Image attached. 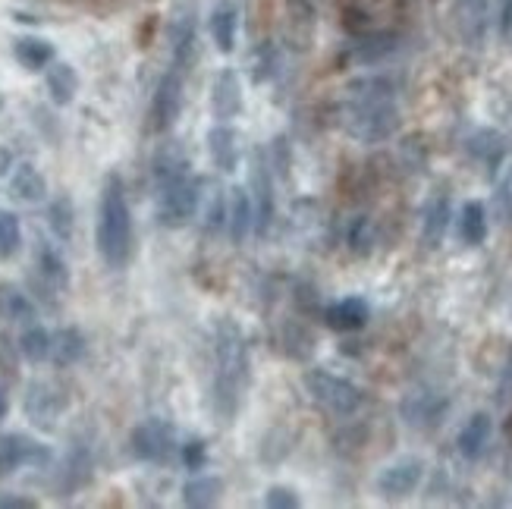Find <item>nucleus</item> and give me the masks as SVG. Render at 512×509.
<instances>
[{
    "label": "nucleus",
    "instance_id": "obj_1",
    "mask_svg": "<svg viewBox=\"0 0 512 509\" xmlns=\"http://www.w3.org/2000/svg\"><path fill=\"white\" fill-rule=\"evenodd\" d=\"M252 384V356L249 340L233 318L214 324V384L211 409L224 425H233Z\"/></svg>",
    "mask_w": 512,
    "mask_h": 509
},
{
    "label": "nucleus",
    "instance_id": "obj_24",
    "mask_svg": "<svg viewBox=\"0 0 512 509\" xmlns=\"http://www.w3.org/2000/svg\"><path fill=\"white\" fill-rule=\"evenodd\" d=\"M35 271H38V280L48 293L70 290V268H66V258L60 255L57 246H51V242H38Z\"/></svg>",
    "mask_w": 512,
    "mask_h": 509
},
{
    "label": "nucleus",
    "instance_id": "obj_36",
    "mask_svg": "<svg viewBox=\"0 0 512 509\" xmlns=\"http://www.w3.org/2000/svg\"><path fill=\"white\" fill-rule=\"evenodd\" d=\"M277 73H280V48H277V41L264 38L249 54V76L255 85H264V82H271Z\"/></svg>",
    "mask_w": 512,
    "mask_h": 509
},
{
    "label": "nucleus",
    "instance_id": "obj_14",
    "mask_svg": "<svg viewBox=\"0 0 512 509\" xmlns=\"http://www.w3.org/2000/svg\"><path fill=\"white\" fill-rule=\"evenodd\" d=\"M51 450L26 434H0V478L26 466H48Z\"/></svg>",
    "mask_w": 512,
    "mask_h": 509
},
{
    "label": "nucleus",
    "instance_id": "obj_41",
    "mask_svg": "<svg viewBox=\"0 0 512 509\" xmlns=\"http://www.w3.org/2000/svg\"><path fill=\"white\" fill-rule=\"evenodd\" d=\"M459 13H462L465 38L472 44L481 41L484 29H487V0H459Z\"/></svg>",
    "mask_w": 512,
    "mask_h": 509
},
{
    "label": "nucleus",
    "instance_id": "obj_18",
    "mask_svg": "<svg viewBox=\"0 0 512 509\" xmlns=\"http://www.w3.org/2000/svg\"><path fill=\"white\" fill-rule=\"evenodd\" d=\"M465 151H469L472 161H478L487 170V176H497L506 161V136L494 126H481L465 139Z\"/></svg>",
    "mask_w": 512,
    "mask_h": 509
},
{
    "label": "nucleus",
    "instance_id": "obj_10",
    "mask_svg": "<svg viewBox=\"0 0 512 509\" xmlns=\"http://www.w3.org/2000/svg\"><path fill=\"white\" fill-rule=\"evenodd\" d=\"M22 409H26L29 422L35 428L51 431L66 415V409H70V393L54 381H32L26 390V403H22Z\"/></svg>",
    "mask_w": 512,
    "mask_h": 509
},
{
    "label": "nucleus",
    "instance_id": "obj_9",
    "mask_svg": "<svg viewBox=\"0 0 512 509\" xmlns=\"http://www.w3.org/2000/svg\"><path fill=\"white\" fill-rule=\"evenodd\" d=\"M403 38L393 29H365L359 35H352V41L340 51L337 63L340 66H374V63H384L390 60Z\"/></svg>",
    "mask_w": 512,
    "mask_h": 509
},
{
    "label": "nucleus",
    "instance_id": "obj_23",
    "mask_svg": "<svg viewBox=\"0 0 512 509\" xmlns=\"http://www.w3.org/2000/svg\"><path fill=\"white\" fill-rule=\"evenodd\" d=\"M491 437H494V418L487 412H475V415H469V422L462 425V431L456 437V450L465 462H478L487 453Z\"/></svg>",
    "mask_w": 512,
    "mask_h": 509
},
{
    "label": "nucleus",
    "instance_id": "obj_2",
    "mask_svg": "<svg viewBox=\"0 0 512 509\" xmlns=\"http://www.w3.org/2000/svg\"><path fill=\"white\" fill-rule=\"evenodd\" d=\"M95 246L107 268L123 271L136 255V224H132V208L126 198V186L117 173H110L101 198H98V220H95Z\"/></svg>",
    "mask_w": 512,
    "mask_h": 509
},
{
    "label": "nucleus",
    "instance_id": "obj_27",
    "mask_svg": "<svg viewBox=\"0 0 512 509\" xmlns=\"http://www.w3.org/2000/svg\"><path fill=\"white\" fill-rule=\"evenodd\" d=\"M456 230H459L462 246H469V249L484 246L487 236H491V220H487V208L481 202H465L459 208V217H456Z\"/></svg>",
    "mask_w": 512,
    "mask_h": 509
},
{
    "label": "nucleus",
    "instance_id": "obj_39",
    "mask_svg": "<svg viewBox=\"0 0 512 509\" xmlns=\"http://www.w3.org/2000/svg\"><path fill=\"white\" fill-rule=\"evenodd\" d=\"M293 447H296V434L283 425H277L261 437L258 459L264 462V466H280V462H286V456L293 453Z\"/></svg>",
    "mask_w": 512,
    "mask_h": 509
},
{
    "label": "nucleus",
    "instance_id": "obj_31",
    "mask_svg": "<svg viewBox=\"0 0 512 509\" xmlns=\"http://www.w3.org/2000/svg\"><path fill=\"white\" fill-rule=\"evenodd\" d=\"M0 318L10 324H35L38 308L29 293H22L13 283H0Z\"/></svg>",
    "mask_w": 512,
    "mask_h": 509
},
{
    "label": "nucleus",
    "instance_id": "obj_53",
    "mask_svg": "<svg viewBox=\"0 0 512 509\" xmlns=\"http://www.w3.org/2000/svg\"><path fill=\"white\" fill-rule=\"evenodd\" d=\"M7 412H10V396H7V387L0 384V422L7 418Z\"/></svg>",
    "mask_w": 512,
    "mask_h": 509
},
{
    "label": "nucleus",
    "instance_id": "obj_35",
    "mask_svg": "<svg viewBox=\"0 0 512 509\" xmlns=\"http://www.w3.org/2000/svg\"><path fill=\"white\" fill-rule=\"evenodd\" d=\"M51 340H54V334H51L48 327L26 324V330H22L19 340H16V349H19V356L26 359V362L41 365V362L51 359Z\"/></svg>",
    "mask_w": 512,
    "mask_h": 509
},
{
    "label": "nucleus",
    "instance_id": "obj_5",
    "mask_svg": "<svg viewBox=\"0 0 512 509\" xmlns=\"http://www.w3.org/2000/svg\"><path fill=\"white\" fill-rule=\"evenodd\" d=\"M205 186L208 180L205 176H186V180L173 183L158 195V224L167 227V230H183L189 227L192 220L198 217V208H202V195H205Z\"/></svg>",
    "mask_w": 512,
    "mask_h": 509
},
{
    "label": "nucleus",
    "instance_id": "obj_42",
    "mask_svg": "<svg viewBox=\"0 0 512 509\" xmlns=\"http://www.w3.org/2000/svg\"><path fill=\"white\" fill-rule=\"evenodd\" d=\"M264 154H267V164H271L274 180L286 183L289 173H293V145H289V139L274 136V142L264 148Z\"/></svg>",
    "mask_w": 512,
    "mask_h": 509
},
{
    "label": "nucleus",
    "instance_id": "obj_54",
    "mask_svg": "<svg viewBox=\"0 0 512 509\" xmlns=\"http://www.w3.org/2000/svg\"><path fill=\"white\" fill-rule=\"evenodd\" d=\"M7 167H10V154H7L4 148H0V176L7 173Z\"/></svg>",
    "mask_w": 512,
    "mask_h": 509
},
{
    "label": "nucleus",
    "instance_id": "obj_47",
    "mask_svg": "<svg viewBox=\"0 0 512 509\" xmlns=\"http://www.w3.org/2000/svg\"><path fill=\"white\" fill-rule=\"evenodd\" d=\"M497 211L506 224H512V167H506V173L497 183Z\"/></svg>",
    "mask_w": 512,
    "mask_h": 509
},
{
    "label": "nucleus",
    "instance_id": "obj_4",
    "mask_svg": "<svg viewBox=\"0 0 512 509\" xmlns=\"http://www.w3.org/2000/svg\"><path fill=\"white\" fill-rule=\"evenodd\" d=\"M302 387L311 396V403L337 418L355 415L365 403V393L359 384H352L349 378H340V374H333L327 368H305Z\"/></svg>",
    "mask_w": 512,
    "mask_h": 509
},
{
    "label": "nucleus",
    "instance_id": "obj_11",
    "mask_svg": "<svg viewBox=\"0 0 512 509\" xmlns=\"http://www.w3.org/2000/svg\"><path fill=\"white\" fill-rule=\"evenodd\" d=\"M425 472H428L425 459L399 456L390 462V466H384L381 472H377L374 488L384 500H403V497H412L418 491V484L425 481Z\"/></svg>",
    "mask_w": 512,
    "mask_h": 509
},
{
    "label": "nucleus",
    "instance_id": "obj_29",
    "mask_svg": "<svg viewBox=\"0 0 512 509\" xmlns=\"http://www.w3.org/2000/svg\"><path fill=\"white\" fill-rule=\"evenodd\" d=\"M44 85H48V95L57 107L73 104L79 95V73L76 66H70L66 60H54L48 70H44Z\"/></svg>",
    "mask_w": 512,
    "mask_h": 509
},
{
    "label": "nucleus",
    "instance_id": "obj_37",
    "mask_svg": "<svg viewBox=\"0 0 512 509\" xmlns=\"http://www.w3.org/2000/svg\"><path fill=\"white\" fill-rule=\"evenodd\" d=\"M377 246V224L368 214H355L346 224V249L355 258H368Z\"/></svg>",
    "mask_w": 512,
    "mask_h": 509
},
{
    "label": "nucleus",
    "instance_id": "obj_25",
    "mask_svg": "<svg viewBox=\"0 0 512 509\" xmlns=\"http://www.w3.org/2000/svg\"><path fill=\"white\" fill-rule=\"evenodd\" d=\"M277 343L283 349V356L293 362H311L318 346L315 334H311V327L302 318H286L277 330Z\"/></svg>",
    "mask_w": 512,
    "mask_h": 509
},
{
    "label": "nucleus",
    "instance_id": "obj_20",
    "mask_svg": "<svg viewBox=\"0 0 512 509\" xmlns=\"http://www.w3.org/2000/svg\"><path fill=\"white\" fill-rule=\"evenodd\" d=\"M208 158L214 170L220 173H236L242 164V148H239V132L230 123H214L208 129Z\"/></svg>",
    "mask_w": 512,
    "mask_h": 509
},
{
    "label": "nucleus",
    "instance_id": "obj_48",
    "mask_svg": "<svg viewBox=\"0 0 512 509\" xmlns=\"http://www.w3.org/2000/svg\"><path fill=\"white\" fill-rule=\"evenodd\" d=\"M399 158H403L412 170H421L428 164V148L421 145L418 139H406L403 148H399Z\"/></svg>",
    "mask_w": 512,
    "mask_h": 509
},
{
    "label": "nucleus",
    "instance_id": "obj_28",
    "mask_svg": "<svg viewBox=\"0 0 512 509\" xmlns=\"http://www.w3.org/2000/svg\"><path fill=\"white\" fill-rule=\"evenodd\" d=\"M10 195L26 205H38L48 198V180H44V173L35 164L22 161V164H16V170L10 176Z\"/></svg>",
    "mask_w": 512,
    "mask_h": 509
},
{
    "label": "nucleus",
    "instance_id": "obj_33",
    "mask_svg": "<svg viewBox=\"0 0 512 509\" xmlns=\"http://www.w3.org/2000/svg\"><path fill=\"white\" fill-rule=\"evenodd\" d=\"M220 497H224V481L214 478V475H198L189 478L183 484V506H192V509H208V506H217Z\"/></svg>",
    "mask_w": 512,
    "mask_h": 509
},
{
    "label": "nucleus",
    "instance_id": "obj_43",
    "mask_svg": "<svg viewBox=\"0 0 512 509\" xmlns=\"http://www.w3.org/2000/svg\"><path fill=\"white\" fill-rule=\"evenodd\" d=\"M22 246V227H19V217L13 211L0 208V261H7L19 252Z\"/></svg>",
    "mask_w": 512,
    "mask_h": 509
},
{
    "label": "nucleus",
    "instance_id": "obj_45",
    "mask_svg": "<svg viewBox=\"0 0 512 509\" xmlns=\"http://www.w3.org/2000/svg\"><path fill=\"white\" fill-rule=\"evenodd\" d=\"M180 459L189 472H202L208 466V444L205 437H189L186 444H180Z\"/></svg>",
    "mask_w": 512,
    "mask_h": 509
},
{
    "label": "nucleus",
    "instance_id": "obj_26",
    "mask_svg": "<svg viewBox=\"0 0 512 509\" xmlns=\"http://www.w3.org/2000/svg\"><path fill=\"white\" fill-rule=\"evenodd\" d=\"M13 57H16V63L22 66V70L41 73V70H48V66L57 60V51H54V44L48 38L22 35V38L13 41Z\"/></svg>",
    "mask_w": 512,
    "mask_h": 509
},
{
    "label": "nucleus",
    "instance_id": "obj_46",
    "mask_svg": "<svg viewBox=\"0 0 512 509\" xmlns=\"http://www.w3.org/2000/svg\"><path fill=\"white\" fill-rule=\"evenodd\" d=\"M302 500L293 488H286V484H274V488H267L264 491V506H271V509H296Z\"/></svg>",
    "mask_w": 512,
    "mask_h": 509
},
{
    "label": "nucleus",
    "instance_id": "obj_7",
    "mask_svg": "<svg viewBox=\"0 0 512 509\" xmlns=\"http://www.w3.org/2000/svg\"><path fill=\"white\" fill-rule=\"evenodd\" d=\"M176 425L167 418L151 415L129 434V450L139 462H167L176 453Z\"/></svg>",
    "mask_w": 512,
    "mask_h": 509
},
{
    "label": "nucleus",
    "instance_id": "obj_15",
    "mask_svg": "<svg viewBox=\"0 0 512 509\" xmlns=\"http://www.w3.org/2000/svg\"><path fill=\"white\" fill-rule=\"evenodd\" d=\"M170 66L180 73H192L195 63H198V26H195V16L192 13H176L170 19Z\"/></svg>",
    "mask_w": 512,
    "mask_h": 509
},
{
    "label": "nucleus",
    "instance_id": "obj_32",
    "mask_svg": "<svg viewBox=\"0 0 512 509\" xmlns=\"http://www.w3.org/2000/svg\"><path fill=\"white\" fill-rule=\"evenodd\" d=\"M399 82L393 76H359L346 85L349 101H396Z\"/></svg>",
    "mask_w": 512,
    "mask_h": 509
},
{
    "label": "nucleus",
    "instance_id": "obj_3",
    "mask_svg": "<svg viewBox=\"0 0 512 509\" xmlns=\"http://www.w3.org/2000/svg\"><path fill=\"white\" fill-rule=\"evenodd\" d=\"M337 114H340V126L346 136L365 145L387 142L396 136L399 126H403L396 101H349L346 98L337 107Z\"/></svg>",
    "mask_w": 512,
    "mask_h": 509
},
{
    "label": "nucleus",
    "instance_id": "obj_12",
    "mask_svg": "<svg viewBox=\"0 0 512 509\" xmlns=\"http://www.w3.org/2000/svg\"><path fill=\"white\" fill-rule=\"evenodd\" d=\"M447 412H450V396L437 393V390H412V393H406V400L399 403L403 422L418 431L437 428L443 418H447Z\"/></svg>",
    "mask_w": 512,
    "mask_h": 509
},
{
    "label": "nucleus",
    "instance_id": "obj_13",
    "mask_svg": "<svg viewBox=\"0 0 512 509\" xmlns=\"http://www.w3.org/2000/svg\"><path fill=\"white\" fill-rule=\"evenodd\" d=\"M192 176V161L189 151L180 139H164L151 154V180H154V192H161L173 183Z\"/></svg>",
    "mask_w": 512,
    "mask_h": 509
},
{
    "label": "nucleus",
    "instance_id": "obj_40",
    "mask_svg": "<svg viewBox=\"0 0 512 509\" xmlns=\"http://www.w3.org/2000/svg\"><path fill=\"white\" fill-rule=\"evenodd\" d=\"M48 224L54 230L57 239H73V230H76V208L70 202V195H57L51 208H48Z\"/></svg>",
    "mask_w": 512,
    "mask_h": 509
},
{
    "label": "nucleus",
    "instance_id": "obj_21",
    "mask_svg": "<svg viewBox=\"0 0 512 509\" xmlns=\"http://www.w3.org/2000/svg\"><path fill=\"white\" fill-rule=\"evenodd\" d=\"M227 236L233 246H242L249 236H255V205L249 189L233 186L227 195Z\"/></svg>",
    "mask_w": 512,
    "mask_h": 509
},
{
    "label": "nucleus",
    "instance_id": "obj_34",
    "mask_svg": "<svg viewBox=\"0 0 512 509\" xmlns=\"http://www.w3.org/2000/svg\"><path fill=\"white\" fill-rule=\"evenodd\" d=\"M92 481V456H88L85 447H73V453L66 456L63 472H60V491L63 497H70L73 491L85 488Z\"/></svg>",
    "mask_w": 512,
    "mask_h": 509
},
{
    "label": "nucleus",
    "instance_id": "obj_49",
    "mask_svg": "<svg viewBox=\"0 0 512 509\" xmlns=\"http://www.w3.org/2000/svg\"><path fill=\"white\" fill-rule=\"evenodd\" d=\"M497 32L500 38H512V0H497Z\"/></svg>",
    "mask_w": 512,
    "mask_h": 509
},
{
    "label": "nucleus",
    "instance_id": "obj_52",
    "mask_svg": "<svg viewBox=\"0 0 512 509\" xmlns=\"http://www.w3.org/2000/svg\"><path fill=\"white\" fill-rule=\"evenodd\" d=\"M497 400H500V403H509V400H512V359H509V362H506V368H503Z\"/></svg>",
    "mask_w": 512,
    "mask_h": 509
},
{
    "label": "nucleus",
    "instance_id": "obj_22",
    "mask_svg": "<svg viewBox=\"0 0 512 509\" xmlns=\"http://www.w3.org/2000/svg\"><path fill=\"white\" fill-rule=\"evenodd\" d=\"M208 35L220 54H233L239 41V7L233 0H217L208 13Z\"/></svg>",
    "mask_w": 512,
    "mask_h": 509
},
{
    "label": "nucleus",
    "instance_id": "obj_51",
    "mask_svg": "<svg viewBox=\"0 0 512 509\" xmlns=\"http://www.w3.org/2000/svg\"><path fill=\"white\" fill-rule=\"evenodd\" d=\"M38 503L32 497H16V494H7L0 497V509H35Z\"/></svg>",
    "mask_w": 512,
    "mask_h": 509
},
{
    "label": "nucleus",
    "instance_id": "obj_19",
    "mask_svg": "<svg viewBox=\"0 0 512 509\" xmlns=\"http://www.w3.org/2000/svg\"><path fill=\"white\" fill-rule=\"evenodd\" d=\"M371 318V308L362 296H346V299H337L321 308V321L337 330V334H355V330H362Z\"/></svg>",
    "mask_w": 512,
    "mask_h": 509
},
{
    "label": "nucleus",
    "instance_id": "obj_30",
    "mask_svg": "<svg viewBox=\"0 0 512 509\" xmlns=\"http://www.w3.org/2000/svg\"><path fill=\"white\" fill-rule=\"evenodd\" d=\"M85 352H88V340L79 327H60L51 340V362L57 368H73L76 362L85 359Z\"/></svg>",
    "mask_w": 512,
    "mask_h": 509
},
{
    "label": "nucleus",
    "instance_id": "obj_50",
    "mask_svg": "<svg viewBox=\"0 0 512 509\" xmlns=\"http://www.w3.org/2000/svg\"><path fill=\"white\" fill-rule=\"evenodd\" d=\"M0 368H4V371L16 368V346L4 334H0Z\"/></svg>",
    "mask_w": 512,
    "mask_h": 509
},
{
    "label": "nucleus",
    "instance_id": "obj_16",
    "mask_svg": "<svg viewBox=\"0 0 512 509\" xmlns=\"http://www.w3.org/2000/svg\"><path fill=\"white\" fill-rule=\"evenodd\" d=\"M246 110V95H242V79L236 70H220L211 82V117L217 123H233Z\"/></svg>",
    "mask_w": 512,
    "mask_h": 509
},
{
    "label": "nucleus",
    "instance_id": "obj_44",
    "mask_svg": "<svg viewBox=\"0 0 512 509\" xmlns=\"http://www.w3.org/2000/svg\"><path fill=\"white\" fill-rule=\"evenodd\" d=\"M293 302L302 315H321V293H318L315 283L293 280Z\"/></svg>",
    "mask_w": 512,
    "mask_h": 509
},
{
    "label": "nucleus",
    "instance_id": "obj_17",
    "mask_svg": "<svg viewBox=\"0 0 512 509\" xmlns=\"http://www.w3.org/2000/svg\"><path fill=\"white\" fill-rule=\"evenodd\" d=\"M453 224V202L447 192H434L421 208V246L428 252L440 249Z\"/></svg>",
    "mask_w": 512,
    "mask_h": 509
},
{
    "label": "nucleus",
    "instance_id": "obj_38",
    "mask_svg": "<svg viewBox=\"0 0 512 509\" xmlns=\"http://www.w3.org/2000/svg\"><path fill=\"white\" fill-rule=\"evenodd\" d=\"M227 189H211L202 195V208H198V220L208 236H217L220 230H227Z\"/></svg>",
    "mask_w": 512,
    "mask_h": 509
},
{
    "label": "nucleus",
    "instance_id": "obj_6",
    "mask_svg": "<svg viewBox=\"0 0 512 509\" xmlns=\"http://www.w3.org/2000/svg\"><path fill=\"white\" fill-rule=\"evenodd\" d=\"M183 101H186V73L170 70L158 79L151 95V107H148V132L154 136H167L173 129V123L183 114Z\"/></svg>",
    "mask_w": 512,
    "mask_h": 509
},
{
    "label": "nucleus",
    "instance_id": "obj_8",
    "mask_svg": "<svg viewBox=\"0 0 512 509\" xmlns=\"http://www.w3.org/2000/svg\"><path fill=\"white\" fill-rule=\"evenodd\" d=\"M274 173L271 164H267L264 148H255L252 154V167H249V195L255 205V236L264 239L267 230H271L274 217H277V192H274Z\"/></svg>",
    "mask_w": 512,
    "mask_h": 509
}]
</instances>
